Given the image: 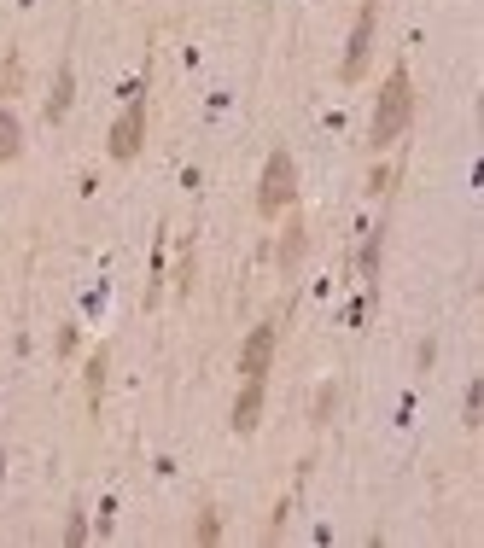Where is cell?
<instances>
[{"label":"cell","instance_id":"7","mask_svg":"<svg viewBox=\"0 0 484 548\" xmlns=\"http://www.w3.org/2000/svg\"><path fill=\"white\" fill-rule=\"evenodd\" d=\"M18 152H24V129H18L12 111H0V164H12Z\"/></svg>","mask_w":484,"mask_h":548},{"label":"cell","instance_id":"4","mask_svg":"<svg viewBox=\"0 0 484 548\" xmlns=\"http://www.w3.org/2000/svg\"><path fill=\"white\" fill-rule=\"evenodd\" d=\"M140 135H146V94L135 88V100H129V111L117 117V129H111V158H135L140 152Z\"/></svg>","mask_w":484,"mask_h":548},{"label":"cell","instance_id":"2","mask_svg":"<svg viewBox=\"0 0 484 548\" xmlns=\"http://www.w3.org/2000/svg\"><path fill=\"white\" fill-rule=\"evenodd\" d=\"M292 193H298V164H292V152H275V158H269V170H263L257 210H263V216H280V210L292 205Z\"/></svg>","mask_w":484,"mask_h":548},{"label":"cell","instance_id":"5","mask_svg":"<svg viewBox=\"0 0 484 548\" xmlns=\"http://www.w3.org/2000/svg\"><path fill=\"white\" fill-rule=\"evenodd\" d=\"M275 339H280L275 321H263V327L245 339V350H240V374H245V379H269V362H275Z\"/></svg>","mask_w":484,"mask_h":548},{"label":"cell","instance_id":"9","mask_svg":"<svg viewBox=\"0 0 484 548\" xmlns=\"http://www.w3.org/2000/svg\"><path fill=\"white\" fill-rule=\"evenodd\" d=\"M100 374H105V356H94V362H88V391H94V397H100Z\"/></svg>","mask_w":484,"mask_h":548},{"label":"cell","instance_id":"1","mask_svg":"<svg viewBox=\"0 0 484 548\" xmlns=\"http://www.w3.org/2000/svg\"><path fill=\"white\" fill-rule=\"evenodd\" d=\"M409 111H415V88H409V70L397 65V70H391V82H385L380 105H374V129H368V146H374V152H385L391 140L409 129Z\"/></svg>","mask_w":484,"mask_h":548},{"label":"cell","instance_id":"3","mask_svg":"<svg viewBox=\"0 0 484 548\" xmlns=\"http://www.w3.org/2000/svg\"><path fill=\"white\" fill-rule=\"evenodd\" d=\"M374 24H380V0H362V18L350 30V53H345V82H356L368 70V53H374Z\"/></svg>","mask_w":484,"mask_h":548},{"label":"cell","instance_id":"6","mask_svg":"<svg viewBox=\"0 0 484 548\" xmlns=\"http://www.w3.org/2000/svg\"><path fill=\"white\" fill-rule=\"evenodd\" d=\"M257 414H263V379H245L240 403H234V432H257Z\"/></svg>","mask_w":484,"mask_h":548},{"label":"cell","instance_id":"8","mask_svg":"<svg viewBox=\"0 0 484 548\" xmlns=\"http://www.w3.org/2000/svg\"><path fill=\"white\" fill-rule=\"evenodd\" d=\"M298 257H304V222H292V228H286V240H280V269H292Z\"/></svg>","mask_w":484,"mask_h":548}]
</instances>
